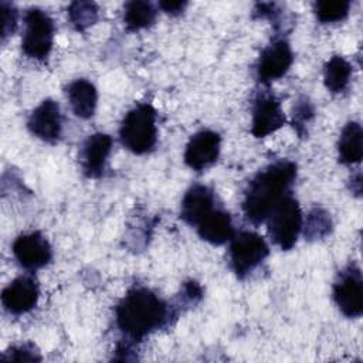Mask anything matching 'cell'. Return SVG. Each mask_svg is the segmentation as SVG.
<instances>
[{
	"label": "cell",
	"mask_w": 363,
	"mask_h": 363,
	"mask_svg": "<svg viewBox=\"0 0 363 363\" xmlns=\"http://www.w3.org/2000/svg\"><path fill=\"white\" fill-rule=\"evenodd\" d=\"M111 149L112 138L106 133L98 132L86 138L79 153L81 167L86 177L96 179L102 176Z\"/></svg>",
	"instance_id": "5bb4252c"
},
{
	"label": "cell",
	"mask_w": 363,
	"mask_h": 363,
	"mask_svg": "<svg viewBox=\"0 0 363 363\" xmlns=\"http://www.w3.org/2000/svg\"><path fill=\"white\" fill-rule=\"evenodd\" d=\"M265 221L272 242L284 251L291 250L299 237L303 223L299 203L288 193Z\"/></svg>",
	"instance_id": "277c9868"
},
{
	"label": "cell",
	"mask_w": 363,
	"mask_h": 363,
	"mask_svg": "<svg viewBox=\"0 0 363 363\" xmlns=\"http://www.w3.org/2000/svg\"><path fill=\"white\" fill-rule=\"evenodd\" d=\"M216 196L211 189L203 184L191 186L180 206V217L189 224L196 227L210 211L216 207Z\"/></svg>",
	"instance_id": "9a60e30c"
},
{
	"label": "cell",
	"mask_w": 363,
	"mask_h": 363,
	"mask_svg": "<svg viewBox=\"0 0 363 363\" xmlns=\"http://www.w3.org/2000/svg\"><path fill=\"white\" fill-rule=\"evenodd\" d=\"M122 145L135 155L153 150L157 142L156 111L150 104H138L123 118L119 128Z\"/></svg>",
	"instance_id": "3957f363"
},
{
	"label": "cell",
	"mask_w": 363,
	"mask_h": 363,
	"mask_svg": "<svg viewBox=\"0 0 363 363\" xmlns=\"http://www.w3.org/2000/svg\"><path fill=\"white\" fill-rule=\"evenodd\" d=\"M30 132L44 142H55L61 136L62 119L60 105L54 99H44L27 121Z\"/></svg>",
	"instance_id": "4fadbf2b"
},
{
	"label": "cell",
	"mask_w": 363,
	"mask_h": 363,
	"mask_svg": "<svg viewBox=\"0 0 363 363\" xmlns=\"http://www.w3.org/2000/svg\"><path fill=\"white\" fill-rule=\"evenodd\" d=\"M99 10L94 1H74L68 7V18L77 31H85L98 20Z\"/></svg>",
	"instance_id": "7402d4cb"
},
{
	"label": "cell",
	"mask_w": 363,
	"mask_h": 363,
	"mask_svg": "<svg viewBox=\"0 0 363 363\" xmlns=\"http://www.w3.org/2000/svg\"><path fill=\"white\" fill-rule=\"evenodd\" d=\"M11 251L18 264L31 271L45 267L52 257L50 242L38 231L18 235L13 242Z\"/></svg>",
	"instance_id": "30bf717a"
},
{
	"label": "cell",
	"mask_w": 363,
	"mask_h": 363,
	"mask_svg": "<svg viewBox=\"0 0 363 363\" xmlns=\"http://www.w3.org/2000/svg\"><path fill=\"white\" fill-rule=\"evenodd\" d=\"M294 54L286 40L279 38L267 45L257 62V78L261 84H271L286 74L292 65Z\"/></svg>",
	"instance_id": "9c48e42d"
},
{
	"label": "cell",
	"mask_w": 363,
	"mask_h": 363,
	"mask_svg": "<svg viewBox=\"0 0 363 363\" xmlns=\"http://www.w3.org/2000/svg\"><path fill=\"white\" fill-rule=\"evenodd\" d=\"M68 102L75 116L89 119L94 116L98 102V92L92 82L88 79H75L67 88Z\"/></svg>",
	"instance_id": "e0dca14e"
},
{
	"label": "cell",
	"mask_w": 363,
	"mask_h": 363,
	"mask_svg": "<svg viewBox=\"0 0 363 363\" xmlns=\"http://www.w3.org/2000/svg\"><path fill=\"white\" fill-rule=\"evenodd\" d=\"M339 160L345 164H357L363 157V130L359 122H349L337 140Z\"/></svg>",
	"instance_id": "ac0fdd59"
},
{
	"label": "cell",
	"mask_w": 363,
	"mask_h": 363,
	"mask_svg": "<svg viewBox=\"0 0 363 363\" xmlns=\"http://www.w3.org/2000/svg\"><path fill=\"white\" fill-rule=\"evenodd\" d=\"M332 227H333V224H332L330 214L326 210H323L322 207L312 208L308 213L305 221L302 223L303 235L309 241L325 238L326 235L330 234Z\"/></svg>",
	"instance_id": "44dd1931"
},
{
	"label": "cell",
	"mask_w": 363,
	"mask_h": 363,
	"mask_svg": "<svg viewBox=\"0 0 363 363\" xmlns=\"http://www.w3.org/2000/svg\"><path fill=\"white\" fill-rule=\"evenodd\" d=\"M269 254L267 241L254 231H241L230 241V267L238 278L251 274Z\"/></svg>",
	"instance_id": "5b68a950"
},
{
	"label": "cell",
	"mask_w": 363,
	"mask_h": 363,
	"mask_svg": "<svg viewBox=\"0 0 363 363\" xmlns=\"http://www.w3.org/2000/svg\"><path fill=\"white\" fill-rule=\"evenodd\" d=\"M157 17L156 7L149 1H128L123 9V23L129 31L150 27Z\"/></svg>",
	"instance_id": "ffe728a7"
},
{
	"label": "cell",
	"mask_w": 363,
	"mask_h": 363,
	"mask_svg": "<svg viewBox=\"0 0 363 363\" xmlns=\"http://www.w3.org/2000/svg\"><path fill=\"white\" fill-rule=\"evenodd\" d=\"M26 30L23 34V52L34 60H45L54 44V23L41 9H30L24 16Z\"/></svg>",
	"instance_id": "8992f818"
},
{
	"label": "cell",
	"mask_w": 363,
	"mask_h": 363,
	"mask_svg": "<svg viewBox=\"0 0 363 363\" xmlns=\"http://www.w3.org/2000/svg\"><path fill=\"white\" fill-rule=\"evenodd\" d=\"M38 284L31 275H21L13 279L1 292L4 309L13 315L30 312L38 301Z\"/></svg>",
	"instance_id": "7c38bea8"
},
{
	"label": "cell",
	"mask_w": 363,
	"mask_h": 363,
	"mask_svg": "<svg viewBox=\"0 0 363 363\" xmlns=\"http://www.w3.org/2000/svg\"><path fill=\"white\" fill-rule=\"evenodd\" d=\"M220 135L213 130L203 129L194 133L187 142L184 150V163L190 169L201 172L216 163L220 155Z\"/></svg>",
	"instance_id": "8fae6325"
},
{
	"label": "cell",
	"mask_w": 363,
	"mask_h": 363,
	"mask_svg": "<svg viewBox=\"0 0 363 363\" xmlns=\"http://www.w3.org/2000/svg\"><path fill=\"white\" fill-rule=\"evenodd\" d=\"M186 6H187V1H160V3H159V7H160L164 13H167V14H170V16H179V14H182V13L184 11Z\"/></svg>",
	"instance_id": "83f0119b"
},
{
	"label": "cell",
	"mask_w": 363,
	"mask_h": 363,
	"mask_svg": "<svg viewBox=\"0 0 363 363\" xmlns=\"http://www.w3.org/2000/svg\"><path fill=\"white\" fill-rule=\"evenodd\" d=\"M296 177V164L291 160H278L258 172L244 191L242 211L254 224L264 223L274 207L289 193Z\"/></svg>",
	"instance_id": "6da1fadb"
},
{
	"label": "cell",
	"mask_w": 363,
	"mask_h": 363,
	"mask_svg": "<svg viewBox=\"0 0 363 363\" xmlns=\"http://www.w3.org/2000/svg\"><path fill=\"white\" fill-rule=\"evenodd\" d=\"M352 77V65L340 55H333L323 68L325 86L332 94L343 92Z\"/></svg>",
	"instance_id": "d6986e66"
},
{
	"label": "cell",
	"mask_w": 363,
	"mask_h": 363,
	"mask_svg": "<svg viewBox=\"0 0 363 363\" xmlns=\"http://www.w3.org/2000/svg\"><path fill=\"white\" fill-rule=\"evenodd\" d=\"M197 234L201 240L213 244L221 245L235 235V230L231 221V216L223 208H214L210 211L197 225Z\"/></svg>",
	"instance_id": "2e32d148"
},
{
	"label": "cell",
	"mask_w": 363,
	"mask_h": 363,
	"mask_svg": "<svg viewBox=\"0 0 363 363\" xmlns=\"http://www.w3.org/2000/svg\"><path fill=\"white\" fill-rule=\"evenodd\" d=\"M333 301L346 318H359L363 313V278L357 265L342 269L333 284Z\"/></svg>",
	"instance_id": "52a82bcc"
},
{
	"label": "cell",
	"mask_w": 363,
	"mask_h": 363,
	"mask_svg": "<svg viewBox=\"0 0 363 363\" xmlns=\"http://www.w3.org/2000/svg\"><path fill=\"white\" fill-rule=\"evenodd\" d=\"M313 105L309 102L308 98L302 96L294 106V113H292V123L295 130L298 132L299 136L305 135L306 125L312 121L313 118Z\"/></svg>",
	"instance_id": "cb8c5ba5"
},
{
	"label": "cell",
	"mask_w": 363,
	"mask_h": 363,
	"mask_svg": "<svg viewBox=\"0 0 363 363\" xmlns=\"http://www.w3.org/2000/svg\"><path fill=\"white\" fill-rule=\"evenodd\" d=\"M3 362H40L41 356L30 343L13 346L1 356Z\"/></svg>",
	"instance_id": "d4e9b609"
},
{
	"label": "cell",
	"mask_w": 363,
	"mask_h": 363,
	"mask_svg": "<svg viewBox=\"0 0 363 363\" xmlns=\"http://www.w3.org/2000/svg\"><path fill=\"white\" fill-rule=\"evenodd\" d=\"M170 309L153 291L133 286L115 308V319L121 332L139 342L169 322Z\"/></svg>",
	"instance_id": "7a4b0ae2"
},
{
	"label": "cell",
	"mask_w": 363,
	"mask_h": 363,
	"mask_svg": "<svg viewBox=\"0 0 363 363\" xmlns=\"http://www.w3.org/2000/svg\"><path fill=\"white\" fill-rule=\"evenodd\" d=\"M182 295L184 299H187L189 302H196L203 296V289L201 286L196 282V281H189L183 285V291Z\"/></svg>",
	"instance_id": "4316f807"
},
{
	"label": "cell",
	"mask_w": 363,
	"mask_h": 363,
	"mask_svg": "<svg viewBox=\"0 0 363 363\" xmlns=\"http://www.w3.org/2000/svg\"><path fill=\"white\" fill-rule=\"evenodd\" d=\"M285 122L286 119L279 99L268 91L259 92L252 105L251 133L255 138H264L277 132L285 125Z\"/></svg>",
	"instance_id": "ba28073f"
},
{
	"label": "cell",
	"mask_w": 363,
	"mask_h": 363,
	"mask_svg": "<svg viewBox=\"0 0 363 363\" xmlns=\"http://www.w3.org/2000/svg\"><path fill=\"white\" fill-rule=\"evenodd\" d=\"M1 38L6 40L7 35L13 34L17 27V10L13 4L3 1L1 3Z\"/></svg>",
	"instance_id": "484cf974"
},
{
	"label": "cell",
	"mask_w": 363,
	"mask_h": 363,
	"mask_svg": "<svg viewBox=\"0 0 363 363\" xmlns=\"http://www.w3.org/2000/svg\"><path fill=\"white\" fill-rule=\"evenodd\" d=\"M349 0H322L313 3V13L316 18L323 24L343 21L349 16Z\"/></svg>",
	"instance_id": "603a6c76"
}]
</instances>
